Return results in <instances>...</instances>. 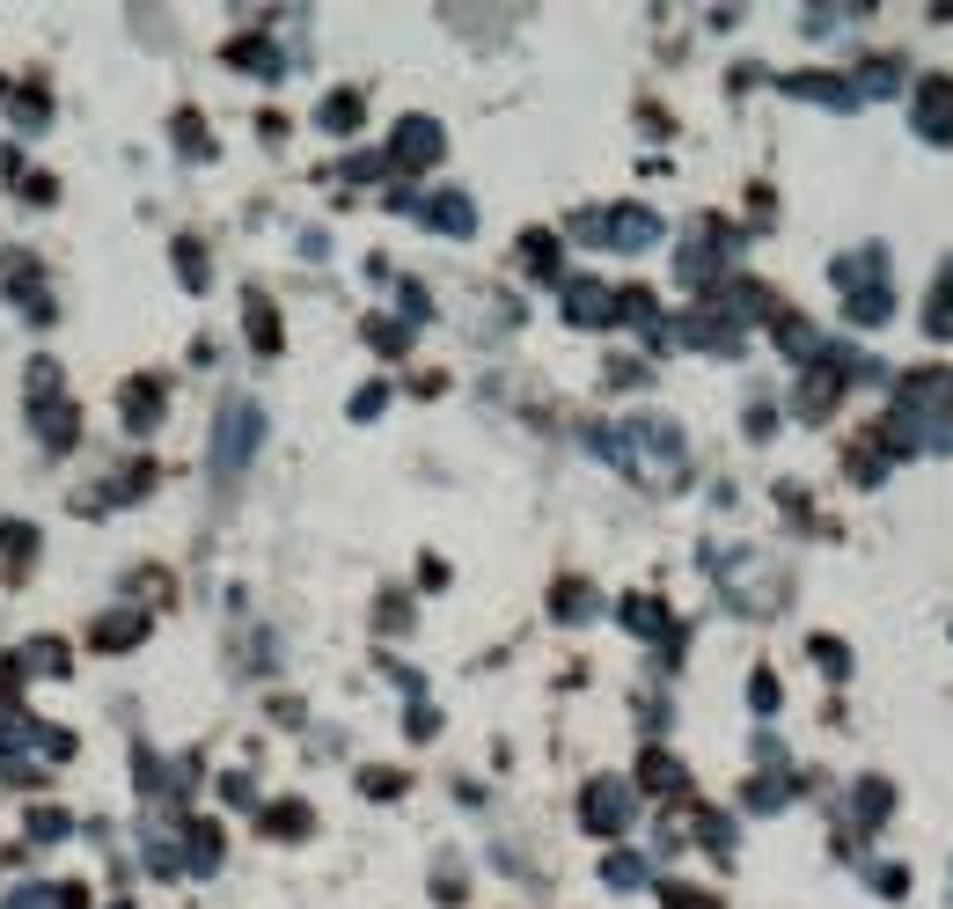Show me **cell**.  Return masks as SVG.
Wrapping results in <instances>:
<instances>
[{"instance_id": "cell-2", "label": "cell", "mask_w": 953, "mask_h": 909, "mask_svg": "<svg viewBox=\"0 0 953 909\" xmlns=\"http://www.w3.org/2000/svg\"><path fill=\"white\" fill-rule=\"evenodd\" d=\"M37 426H45V441H51V447H67V433H73V411L59 404V396H51V404H37Z\"/></svg>"}, {"instance_id": "cell-1", "label": "cell", "mask_w": 953, "mask_h": 909, "mask_svg": "<svg viewBox=\"0 0 953 909\" xmlns=\"http://www.w3.org/2000/svg\"><path fill=\"white\" fill-rule=\"evenodd\" d=\"M243 447H249V411H235L228 426H220V463L235 469V463H243Z\"/></svg>"}, {"instance_id": "cell-3", "label": "cell", "mask_w": 953, "mask_h": 909, "mask_svg": "<svg viewBox=\"0 0 953 909\" xmlns=\"http://www.w3.org/2000/svg\"><path fill=\"white\" fill-rule=\"evenodd\" d=\"M154 411H162V389H154V382H140V389H132V404H125V418H132V426H154Z\"/></svg>"}]
</instances>
